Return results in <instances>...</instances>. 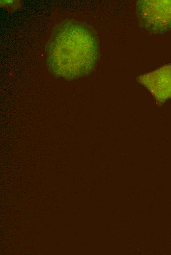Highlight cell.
<instances>
[{"label":"cell","mask_w":171,"mask_h":255,"mask_svg":"<svg viewBox=\"0 0 171 255\" xmlns=\"http://www.w3.org/2000/svg\"><path fill=\"white\" fill-rule=\"evenodd\" d=\"M93 40L84 29L73 26L59 34L50 53L54 69L65 76H75L85 72L94 59Z\"/></svg>","instance_id":"6da1fadb"}]
</instances>
